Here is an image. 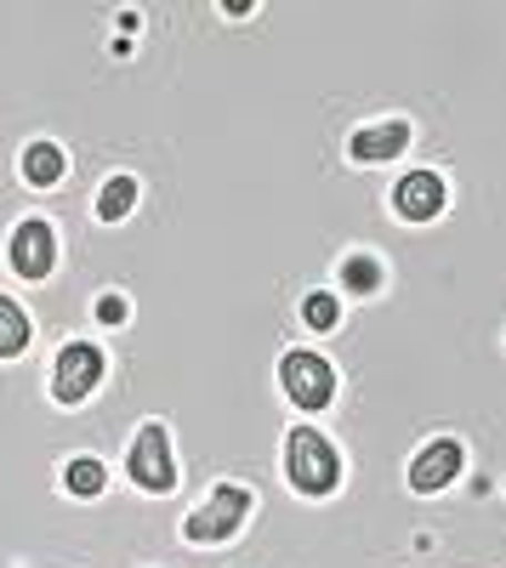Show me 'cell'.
Wrapping results in <instances>:
<instances>
[{
    "label": "cell",
    "instance_id": "cell-4",
    "mask_svg": "<svg viewBox=\"0 0 506 568\" xmlns=\"http://www.w3.org/2000/svg\"><path fill=\"white\" fill-rule=\"evenodd\" d=\"M280 387L296 409H325L336 398V369L318 358V353H285L280 364Z\"/></svg>",
    "mask_w": 506,
    "mask_h": 568
},
{
    "label": "cell",
    "instance_id": "cell-5",
    "mask_svg": "<svg viewBox=\"0 0 506 568\" xmlns=\"http://www.w3.org/2000/svg\"><path fill=\"white\" fill-rule=\"evenodd\" d=\"M98 382H103V353L91 342H69L52 364V398L58 404H85L91 393H98Z\"/></svg>",
    "mask_w": 506,
    "mask_h": 568
},
{
    "label": "cell",
    "instance_id": "cell-16",
    "mask_svg": "<svg viewBox=\"0 0 506 568\" xmlns=\"http://www.w3.org/2000/svg\"><path fill=\"white\" fill-rule=\"evenodd\" d=\"M98 318H103V324H125V318H131L125 296H103V302H98Z\"/></svg>",
    "mask_w": 506,
    "mask_h": 568
},
{
    "label": "cell",
    "instance_id": "cell-9",
    "mask_svg": "<svg viewBox=\"0 0 506 568\" xmlns=\"http://www.w3.org/2000/svg\"><path fill=\"white\" fill-rule=\"evenodd\" d=\"M409 149V120H382V125H364L353 131V160L358 165H387Z\"/></svg>",
    "mask_w": 506,
    "mask_h": 568
},
{
    "label": "cell",
    "instance_id": "cell-11",
    "mask_svg": "<svg viewBox=\"0 0 506 568\" xmlns=\"http://www.w3.org/2000/svg\"><path fill=\"white\" fill-rule=\"evenodd\" d=\"M103 484H109V471H103V460H91V455H80V460H69V466H63V489H69V495H80V500L103 495Z\"/></svg>",
    "mask_w": 506,
    "mask_h": 568
},
{
    "label": "cell",
    "instance_id": "cell-2",
    "mask_svg": "<svg viewBox=\"0 0 506 568\" xmlns=\"http://www.w3.org/2000/svg\"><path fill=\"white\" fill-rule=\"evenodd\" d=\"M245 517H251V489H240V484H216L211 500H205L194 517H182V535L200 540V546H216V540H234Z\"/></svg>",
    "mask_w": 506,
    "mask_h": 568
},
{
    "label": "cell",
    "instance_id": "cell-14",
    "mask_svg": "<svg viewBox=\"0 0 506 568\" xmlns=\"http://www.w3.org/2000/svg\"><path fill=\"white\" fill-rule=\"evenodd\" d=\"M342 284H347L353 296H371L376 284H382V262L376 256H347L342 262Z\"/></svg>",
    "mask_w": 506,
    "mask_h": 568
},
{
    "label": "cell",
    "instance_id": "cell-1",
    "mask_svg": "<svg viewBox=\"0 0 506 568\" xmlns=\"http://www.w3.org/2000/svg\"><path fill=\"white\" fill-rule=\"evenodd\" d=\"M285 471L302 495H336L342 489V455L331 449L325 433H313V426H291L285 438Z\"/></svg>",
    "mask_w": 506,
    "mask_h": 568
},
{
    "label": "cell",
    "instance_id": "cell-7",
    "mask_svg": "<svg viewBox=\"0 0 506 568\" xmlns=\"http://www.w3.org/2000/svg\"><path fill=\"white\" fill-rule=\"evenodd\" d=\"M462 444H455V438H433L416 460H409V489H416V495H433V489H444L449 478H462Z\"/></svg>",
    "mask_w": 506,
    "mask_h": 568
},
{
    "label": "cell",
    "instance_id": "cell-6",
    "mask_svg": "<svg viewBox=\"0 0 506 568\" xmlns=\"http://www.w3.org/2000/svg\"><path fill=\"white\" fill-rule=\"evenodd\" d=\"M7 256H12V267H18L23 278H45V273L58 267V233H52V222H40V216L18 222Z\"/></svg>",
    "mask_w": 506,
    "mask_h": 568
},
{
    "label": "cell",
    "instance_id": "cell-10",
    "mask_svg": "<svg viewBox=\"0 0 506 568\" xmlns=\"http://www.w3.org/2000/svg\"><path fill=\"white\" fill-rule=\"evenodd\" d=\"M63 171H69V160H63L58 142H29L23 149V182L29 187H52V182H63Z\"/></svg>",
    "mask_w": 506,
    "mask_h": 568
},
{
    "label": "cell",
    "instance_id": "cell-3",
    "mask_svg": "<svg viewBox=\"0 0 506 568\" xmlns=\"http://www.w3.org/2000/svg\"><path fill=\"white\" fill-rule=\"evenodd\" d=\"M125 466H131V484L136 489H149V495H171L176 489V466H171V444H165V426L160 420H149L143 433L131 438Z\"/></svg>",
    "mask_w": 506,
    "mask_h": 568
},
{
    "label": "cell",
    "instance_id": "cell-12",
    "mask_svg": "<svg viewBox=\"0 0 506 568\" xmlns=\"http://www.w3.org/2000/svg\"><path fill=\"white\" fill-rule=\"evenodd\" d=\"M29 347V318L12 296H0V358H18Z\"/></svg>",
    "mask_w": 506,
    "mask_h": 568
},
{
    "label": "cell",
    "instance_id": "cell-13",
    "mask_svg": "<svg viewBox=\"0 0 506 568\" xmlns=\"http://www.w3.org/2000/svg\"><path fill=\"white\" fill-rule=\"evenodd\" d=\"M131 205H136V176H109L103 194H98V216L103 222H125Z\"/></svg>",
    "mask_w": 506,
    "mask_h": 568
},
{
    "label": "cell",
    "instance_id": "cell-8",
    "mask_svg": "<svg viewBox=\"0 0 506 568\" xmlns=\"http://www.w3.org/2000/svg\"><path fill=\"white\" fill-rule=\"evenodd\" d=\"M393 211L404 222H433L444 211V176L438 171H416V176H404L393 187Z\"/></svg>",
    "mask_w": 506,
    "mask_h": 568
},
{
    "label": "cell",
    "instance_id": "cell-15",
    "mask_svg": "<svg viewBox=\"0 0 506 568\" xmlns=\"http://www.w3.org/2000/svg\"><path fill=\"white\" fill-rule=\"evenodd\" d=\"M302 318H307V329H336V324H342V302L318 291V296H307Z\"/></svg>",
    "mask_w": 506,
    "mask_h": 568
}]
</instances>
